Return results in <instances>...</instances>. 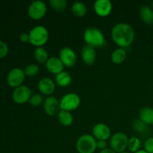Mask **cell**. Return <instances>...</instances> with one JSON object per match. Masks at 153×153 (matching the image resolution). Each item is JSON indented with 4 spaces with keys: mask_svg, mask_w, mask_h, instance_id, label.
<instances>
[{
    "mask_svg": "<svg viewBox=\"0 0 153 153\" xmlns=\"http://www.w3.org/2000/svg\"><path fill=\"white\" fill-rule=\"evenodd\" d=\"M58 58L64 64V67L71 68L76 65L77 62V55L72 48L69 46H64L61 48L59 52Z\"/></svg>",
    "mask_w": 153,
    "mask_h": 153,
    "instance_id": "cell-8",
    "label": "cell"
},
{
    "mask_svg": "<svg viewBox=\"0 0 153 153\" xmlns=\"http://www.w3.org/2000/svg\"><path fill=\"white\" fill-rule=\"evenodd\" d=\"M49 4L57 13H62L67 7V1L66 0H50Z\"/></svg>",
    "mask_w": 153,
    "mask_h": 153,
    "instance_id": "cell-24",
    "label": "cell"
},
{
    "mask_svg": "<svg viewBox=\"0 0 153 153\" xmlns=\"http://www.w3.org/2000/svg\"><path fill=\"white\" fill-rule=\"evenodd\" d=\"M132 128L139 134H144L146 133L149 130V126L145 124L144 123L142 122L140 119H134L131 123Z\"/></svg>",
    "mask_w": 153,
    "mask_h": 153,
    "instance_id": "cell-25",
    "label": "cell"
},
{
    "mask_svg": "<svg viewBox=\"0 0 153 153\" xmlns=\"http://www.w3.org/2000/svg\"><path fill=\"white\" fill-rule=\"evenodd\" d=\"M47 12V6L43 1L36 0L29 4L28 8V14L33 20H40L43 19Z\"/></svg>",
    "mask_w": 153,
    "mask_h": 153,
    "instance_id": "cell-7",
    "label": "cell"
},
{
    "mask_svg": "<svg viewBox=\"0 0 153 153\" xmlns=\"http://www.w3.org/2000/svg\"><path fill=\"white\" fill-rule=\"evenodd\" d=\"M83 38L88 46L94 49H100L105 46L106 40L102 31L97 27L91 26L85 29Z\"/></svg>",
    "mask_w": 153,
    "mask_h": 153,
    "instance_id": "cell-2",
    "label": "cell"
},
{
    "mask_svg": "<svg viewBox=\"0 0 153 153\" xmlns=\"http://www.w3.org/2000/svg\"><path fill=\"white\" fill-rule=\"evenodd\" d=\"M45 99L43 98V96L40 94H34L31 97L29 100V103L31 105L34 107L40 106L41 104H43Z\"/></svg>",
    "mask_w": 153,
    "mask_h": 153,
    "instance_id": "cell-28",
    "label": "cell"
},
{
    "mask_svg": "<svg viewBox=\"0 0 153 153\" xmlns=\"http://www.w3.org/2000/svg\"><path fill=\"white\" fill-rule=\"evenodd\" d=\"M32 94V91L28 86L22 85L13 90L12 99L17 104H25L27 102H29Z\"/></svg>",
    "mask_w": 153,
    "mask_h": 153,
    "instance_id": "cell-10",
    "label": "cell"
},
{
    "mask_svg": "<svg viewBox=\"0 0 153 153\" xmlns=\"http://www.w3.org/2000/svg\"><path fill=\"white\" fill-rule=\"evenodd\" d=\"M139 119L147 126L153 125V108L144 107L139 111Z\"/></svg>",
    "mask_w": 153,
    "mask_h": 153,
    "instance_id": "cell-19",
    "label": "cell"
},
{
    "mask_svg": "<svg viewBox=\"0 0 153 153\" xmlns=\"http://www.w3.org/2000/svg\"><path fill=\"white\" fill-rule=\"evenodd\" d=\"M39 71H40V68L38 65L35 64H28L24 69V73L27 77H34L38 74Z\"/></svg>",
    "mask_w": 153,
    "mask_h": 153,
    "instance_id": "cell-27",
    "label": "cell"
},
{
    "mask_svg": "<svg viewBox=\"0 0 153 153\" xmlns=\"http://www.w3.org/2000/svg\"><path fill=\"white\" fill-rule=\"evenodd\" d=\"M81 98L76 93H68L61 97L60 100L61 110L71 112L80 106Z\"/></svg>",
    "mask_w": 153,
    "mask_h": 153,
    "instance_id": "cell-5",
    "label": "cell"
},
{
    "mask_svg": "<svg viewBox=\"0 0 153 153\" xmlns=\"http://www.w3.org/2000/svg\"><path fill=\"white\" fill-rule=\"evenodd\" d=\"M134 153H148L147 152H146V151L144 150V149H140V150H138L137 152H134Z\"/></svg>",
    "mask_w": 153,
    "mask_h": 153,
    "instance_id": "cell-34",
    "label": "cell"
},
{
    "mask_svg": "<svg viewBox=\"0 0 153 153\" xmlns=\"http://www.w3.org/2000/svg\"><path fill=\"white\" fill-rule=\"evenodd\" d=\"M97 141L91 134H82L76 142V150L79 153H94L97 149Z\"/></svg>",
    "mask_w": 153,
    "mask_h": 153,
    "instance_id": "cell-4",
    "label": "cell"
},
{
    "mask_svg": "<svg viewBox=\"0 0 153 153\" xmlns=\"http://www.w3.org/2000/svg\"><path fill=\"white\" fill-rule=\"evenodd\" d=\"M19 40L22 43H29V34L28 33H22L19 36Z\"/></svg>",
    "mask_w": 153,
    "mask_h": 153,
    "instance_id": "cell-32",
    "label": "cell"
},
{
    "mask_svg": "<svg viewBox=\"0 0 153 153\" xmlns=\"http://www.w3.org/2000/svg\"><path fill=\"white\" fill-rule=\"evenodd\" d=\"M97 148L100 149V151L103 150V149H105L106 148H108L107 140H97Z\"/></svg>",
    "mask_w": 153,
    "mask_h": 153,
    "instance_id": "cell-31",
    "label": "cell"
},
{
    "mask_svg": "<svg viewBox=\"0 0 153 153\" xmlns=\"http://www.w3.org/2000/svg\"><path fill=\"white\" fill-rule=\"evenodd\" d=\"M144 150L148 153H153V137H149L145 140Z\"/></svg>",
    "mask_w": 153,
    "mask_h": 153,
    "instance_id": "cell-30",
    "label": "cell"
},
{
    "mask_svg": "<svg viewBox=\"0 0 153 153\" xmlns=\"http://www.w3.org/2000/svg\"><path fill=\"white\" fill-rule=\"evenodd\" d=\"M72 80H73V78L71 75L68 72L63 71L55 76V82L58 86L61 88H66L70 85V84L72 83Z\"/></svg>",
    "mask_w": 153,
    "mask_h": 153,
    "instance_id": "cell-18",
    "label": "cell"
},
{
    "mask_svg": "<svg viewBox=\"0 0 153 153\" xmlns=\"http://www.w3.org/2000/svg\"><path fill=\"white\" fill-rule=\"evenodd\" d=\"M139 16L140 19L147 25L153 24V10L152 7L146 4H143L140 7Z\"/></svg>",
    "mask_w": 153,
    "mask_h": 153,
    "instance_id": "cell-17",
    "label": "cell"
},
{
    "mask_svg": "<svg viewBox=\"0 0 153 153\" xmlns=\"http://www.w3.org/2000/svg\"><path fill=\"white\" fill-rule=\"evenodd\" d=\"M100 153H117L115 151H114L111 148H106L105 149H103V150L100 151Z\"/></svg>",
    "mask_w": 153,
    "mask_h": 153,
    "instance_id": "cell-33",
    "label": "cell"
},
{
    "mask_svg": "<svg viewBox=\"0 0 153 153\" xmlns=\"http://www.w3.org/2000/svg\"><path fill=\"white\" fill-rule=\"evenodd\" d=\"M152 10H153V3H152Z\"/></svg>",
    "mask_w": 153,
    "mask_h": 153,
    "instance_id": "cell-36",
    "label": "cell"
},
{
    "mask_svg": "<svg viewBox=\"0 0 153 153\" xmlns=\"http://www.w3.org/2000/svg\"><path fill=\"white\" fill-rule=\"evenodd\" d=\"M29 34V43L37 47H42L49 40V31L43 25H37L31 29Z\"/></svg>",
    "mask_w": 153,
    "mask_h": 153,
    "instance_id": "cell-3",
    "label": "cell"
},
{
    "mask_svg": "<svg viewBox=\"0 0 153 153\" xmlns=\"http://www.w3.org/2000/svg\"><path fill=\"white\" fill-rule=\"evenodd\" d=\"M128 137L125 133L118 131L111 135L110 138V146L117 153L124 152L127 149Z\"/></svg>",
    "mask_w": 153,
    "mask_h": 153,
    "instance_id": "cell-6",
    "label": "cell"
},
{
    "mask_svg": "<svg viewBox=\"0 0 153 153\" xmlns=\"http://www.w3.org/2000/svg\"><path fill=\"white\" fill-rule=\"evenodd\" d=\"M8 46L4 42L0 40V59L4 58L8 54Z\"/></svg>",
    "mask_w": 153,
    "mask_h": 153,
    "instance_id": "cell-29",
    "label": "cell"
},
{
    "mask_svg": "<svg viewBox=\"0 0 153 153\" xmlns=\"http://www.w3.org/2000/svg\"><path fill=\"white\" fill-rule=\"evenodd\" d=\"M46 68L50 73L54 75L59 74L64 71V66L58 57H50L46 63Z\"/></svg>",
    "mask_w": 153,
    "mask_h": 153,
    "instance_id": "cell-16",
    "label": "cell"
},
{
    "mask_svg": "<svg viewBox=\"0 0 153 153\" xmlns=\"http://www.w3.org/2000/svg\"><path fill=\"white\" fill-rule=\"evenodd\" d=\"M71 11L77 17H83L86 15L88 8L85 3L82 1H76L72 4Z\"/></svg>",
    "mask_w": 153,
    "mask_h": 153,
    "instance_id": "cell-22",
    "label": "cell"
},
{
    "mask_svg": "<svg viewBox=\"0 0 153 153\" xmlns=\"http://www.w3.org/2000/svg\"><path fill=\"white\" fill-rule=\"evenodd\" d=\"M56 84L50 78L43 77L38 82L37 88L40 94L49 97L55 92Z\"/></svg>",
    "mask_w": 153,
    "mask_h": 153,
    "instance_id": "cell-14",
    "label": "cell"
},
{
    "mask_svg": "<svg viewBox=\"0 0 153 153\" xmlns=\"http://www.w3.org/2000/svg\"><path fill=\"white\" fill-rule=\"evenodd\" d=\"M81 57L86 65L92 66L97 60V51L94 48L85 44L81 50Z\"/></svg>",
    "mask_w": 153,
    "mask_h": 153,
    "instance_id": "cell-15",
    "label": "cell"
},
{
    "mask_svg": "<svg viewBox=\"0 0 153 153\" xmlns=\"http://www.w3.org/2000/svg\"><path fill=\"white\" fill-rule=\"evenodd\" d=\"M24 70L21 68L15 67L10 70L7 76V82L10 88H16L23 84L25 79Z\"/></svg>",
    "mask_w": 153,
    "mask_h": 153,
    "instance_id": "cell-9",
    "label": "cell"
},
{
    "mask_svg": "<svg viewBox=\"0 0 153 153\" xmlns=\"http://www.w3.org/2000/svg\"><path fill=\"white\" fill-rule=\"evenodd\" d=\"M111 35L113 41L119 48L126 49L133 43L135 32L131 25L126 22H120L112 28Z\"/></svg>",
    "mask_w": 153,
    "mask_h": 153,
    "instance_id": "cell-1",
    "label": "cell"
},
{
    "mask_svg": "<svg viewBox=\"0 0 153 153\" xmlns=\"http://www.w3.org/2000/svg\"><path fill=\"white\" fill-rule=\"evenodd\" d=\"M127 56V52L125 49L117 48L112 52L111 55V60L114 64H120L125 61Z\"/></svg>",
    "mask_w": 153,
    "mask_h": 153,
    "instance_id": "cell-20",
    "label": "cell"
},
{
    "mask_svg": "<svg viewBox=\"0 0 153 153\" xmlns=\"http://www.w3.org/2000/svg\"><path fill=\"white\" fill-rule=\"evenodd\" d=\"M120 153H130V152H127V151L126 150V151H124V152H120Z\"/></svg>",
    "mask_w": 153,
    "mask_h": 153,
    "instance_id": "cell-35",
    "label": "cell"
},
{
    "mask_svg": "<svg viewBox=\"0 0 153 153\" xmlns=\"http://www.w3.org/2000/svg\"><path fill=\"white\" fill-rule=\"evenodd\" d=\"M92 135L97 140H108L111 137V131L108 126L105 123H100L93 127Z\"/></svg>",
    "mask_w": 153,
    "mask_h": 153,
    "instance_id": "cell-11",
    "label": "cell"
},
{
    "mask_svg": "<svg viewBox=\"0 0 153 153\" xmlns=\"http://www.w3.org/2000/svg\"><path fill=\"white\" fill-rule=\"evenodd\" d=\"M57 116H58L59 123L61 125L64 126H70L73 124V120L74 119H73V116L72 115L71 112L60 110Z\"/></svg>",
    "mask_w": 153,
    "mask_h": 153,
    "instance_id": "cell-21",
    "label": "cell"
},
{
    "mask_svg": "<svg viewBox=\"0 0 153 153\" xmlns=\"http://www.w3.org/2000/svg\"><path fill=\"white\" fill-rule=\"evenodd\" d=\"M43 109L45 113L49 116H55L61 110L60 101L53 96L47 97L43 102Z\"/></svg>",
    "mask_w": 153,
    "mask_h": 153,
    "instance_id": "cell-13",
    "label": "cell"
},
{
    "mask_svg": "<svg viewBox=\"0 0 153 153\" xmlns=\"http://www.w3.org/2000/svg\"><path fill=\"white\" fill-rule=\"evenodd\" d=\"M34 57L36 61L40 64H46L49 58L48 51L43 46L37 47L34 49Z\"/></svg>",
    "mask_w": 153,
    "mask_h": 153,
    "instance_id": "cell-23",
    "label": "cell"
},
{
    "mask_svg": "<svg viewBox=\"0 0 153 153\" xmlns=\"http://www.w3.org/2000/svg\"><path fill=\"white\" fill-rule=\"evenodd\" d=\"M140 146H141V142L138 137H131L128 138L127 149L129 152L134 153L137 152L138 150H140Z\"/></svg>",
    "mask_w": 153,
    "mask_h": 153,
    "instance_id": "cell-26",
    "label": "cell"
},
{
    "mask_svg": "<svg viewBox=\"0 0 153 153\" xmlns=\"http://www.w3.org/2000/svg\"><path fill=\"white\" fill-rule=\"evenodd\" d=\"M94 10L100 17H106L112 12L113 5L109 0H97L94 4Z\"/></svg>",
    "mask_w": 153,
    "mask_h": 153,
    "instance_id": "cell-12",
    "label": "cell"
}]
</instances>
